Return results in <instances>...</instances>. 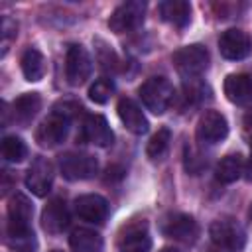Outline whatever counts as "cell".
<instances>
[{
    "instance_id": "44dd1931",
    "label": "cell",
    "mask_w": 252,
    "mask_h": 252,
    "mask_svg": "<svg viewBox=\"0 0 252 252\" xmlns=\"http://www.w3.org/2000/svg\"><path fill=\"white\" fill-rule=\"evenodd\" d=\"M20 65H22V73H24L26 81H30V83H35V81L43 79V75H45V59H43L41 51L35 47H28L24 51Z\"/></svg>"
},
{
    "instance_id": "7a4b0ae2",
    "label": "cell",
    "mask_w": 252,
    "mask_h": 252,
    "mask_svg": "<svg viewBox=\"0 0 252 252\" xmlns=\"http://www.w3.org/2000/svg\"><path fill=\"white\" fill-rule=\"evenodd\" d=\"M138 94L150 112L163 114L167 106L171 104L175 91H173V85L165 77H150L140 85Z\"/></svg>"
},
{
    "instance_id": "5b68a950",
    "label": "cell",
    "mask_w": 252,
    "mask_h": 252,
    "mask_svg": "<svg viewBox=\"0 0 252 252\" xmlns=\"http://www.w3.org/2000/svg\"><path fill=\"white\" fill-rule=\"evenodd\" d=\"M32 213L33 207L30 203V199L22 193H16L10 203H8V226H6V236H24V234H32Z\"/></svg>"
},
{
    "instance_id": "ba28073f",
    "label": "cell",
    "mask_w": 252,
    "mask_h": 252,
    "mask_svg": "<svg viewBox=\"0 0 252 252\" xmlns=\"http://www.w3.org/2000/svg\"><path fill=\"white\" fill-rule=\"evenodd\" d=\"M91 71H93V63H91L87 49L77 43L69 45L65 53V77L69 85L73 87L83 85L91 77Z\"/></svg>"
},
{
    "instance_id": "d4e9b609",
    "label": "cell",
    "mask_w": 252,
    "mask_h": 252,
    "mask_svg": "<svg viewBox=\"0 0 252 252\" xmlns=\"http://www.w3.org/2000/svg\"><path fill=\"white\" fill-rule=\"evenodd\" d=\"M2 156L6 161L18 163L28 156V148L22 138L18 136H4L2 138Z\"/></svg>"
},
{
    "instance_id": "5bb4252c",
    "label": "cell",
    "mask_w": 252,
    "mask_h": 252,
    "mask_svg": "<svg viewBox=\"0 0 252 252\" xmlns=\"http://www.w3.org/2000/svg\"><path fill=\"white\" fill-rule=\"evenodd\" d=\"M75 213L93 224H102L108 217V203L96 193H87L75 199Z\"/></svg>"
},
{
    "instance_id": "ac0fdd59",
    "label": "cell",
    "mask_w": 252,
    "mask_h": 252,
    "mask_svg": "<svg viewBox=\"0 0 252 252\" xmlns=\"http://www.w3.org/2000/svg\"><path fill=\"white\" fill-rule=\"evenodd\" d=\"M224 94L234 104H246L252 100V77L246 73H230L224 79Z\"/></svg>"
},
{
    "instance_id": "4316f807",
    "label": "cell",
    "mask_w": 252,
    "mask_h": 252,
    "mask_svg": "<svg viewBox=\"0 0 252 252\" xmlns=\"http://www.w3.org/2000/svg\"><path fill=\"white\" fill-rule=\"evenodd\" d=\"M8 244H10V248H14L18 252H33L35 238H33V232L24 234V236H12V238H8Z\"/></svg>"
},
{
    "instance_id": "d6986e66",
    "label": "cell",
    "mask_w": 252,
    "mask_h": 252,
    "mask_svg": "<svg viewBox=\"0 0 252 252\" xmlns=\"http://www.w3.org/2000/svg\"><path fill=\"white\" fill-rule=\"evenodd\" d=\"M158 10L161 18L175 28H185L191 20V6L185 0H165L158 6Z\"/></svg>"
},
{
    "instance_id": "3957f363",
    "label": "cell",
    "mask_w": 252,
    "mask_h": 252,
    "mask_svg": "<svg viewBox=\"0 0 252 252\" xmlns=\"http://www.w3.org/2000/svg\"><path fill=\"white\" fill-rule=\"evenodd\" d=\"M171 59H173L177 73L185 79H197L209 67V51L199 43L179 47Z\"/></svg>"
},
{
    "instance_id": "83f0119b",
    "label": "cell",
    "mask_w": 252,
    "mask_h": 252,
    "mask_svg": "<svg viewBox=\"0 0 252 252\" xmlns=\"http://www.w3.org/2000/svg\"><path fill=\"white\" fill-rule=\"evenodd\" d=\"M16 30H18V26H16V24H14V22H12L10 18H4V24H2V32H4V41H8V39H10L12 35H16V33H18Z\"/></svg>"
},
{
    "instance_id": "e0dca14e",
    "label": "cell",
    "mask_w": 252,
    "mask_h": 252,
    "mask_svg": "<svg viewBox=\"0 0 252 252\" xmlns=\"http://www.w3.org/2000/svg\"><path fill=\"white\" fill-rule=\"evenodd\" d=\"M118 116L122 120V124L132 132V134H146L150 128L148 118L144 116L142 108L132 100V98H120L118 100Z\"/></svg>"
},
{
    "instance_id": "ffe728a7",
    "label": "cell",
    "mask_w": 252,
    "mask_h": 252,
    "mask_svg": "<svg viewBox=\"0 0 252 252\" xmlns=\"http://www.w3.org/2000/svg\"><path fill=\"white\" fill-rule=\"evenodd\" d=\"M41 108V96L37 93H24L12 102V114L18 122L28 124Z\"/></svg>"
},
{
    "instance_id": "1f68e13d",
    "label": "cell",
    "mask_w": 252,
    "mask_h": 252,
    "mask_svg": "<svg viewBox=\"0 0 252 252\" xmlns=\"http://www.w3.org/2000/svg\"><path fill=\"white\" fill-rule=\"evenodd\" d=\"M51 252H61V250H51Z\"/></svg>"
},
{
    "instance_id": "8992f818",
    "label": "cell",
    "mask_w": 252,
    "mask_h": 252,
    "mask_svg": "<svg viewBox=\"0 0 252 252\" xmlns=\"http://www.w3.org/2000/svg\"><path fill=\"white\" fill-rule=\"evenodd\" d=\"M146 16V2L140 0H130V2H122L108 18V28L114 33H124L130 30H136Z\"/></svg>"
},
{
    "instance_id": "9c48e42d",
    "label": "cell",
    "mask_w": 252,
    "mask_h": 252,
    "mask_svg": "<svg viewBox=\"0 0 252 252\" xmlns=\"http://www.w3.org/2000/svg\"><path fill=\"white\" fill-rule=\"evenodd\" d=\"M161 232L167 238H173L177 242L193 244L199 236V224L193 217L185 213H173L161 220Z\"/></svg>"
},
{
    "instance_id": "9a60e30c",
    "label": "cell",
    "mask_w": 252,
    "mask_h": 252,
    "mask_svg": "<svg viewBox=\"0 0 252 252\" xmlns=\"http://www.w3.org/2000/svg\"><path fill=\"white\" fill-rule=\"evenodd\" d=\"M118 248L120 252H150L152 248V238L148 232L146 222H130L124 226L120 238H118Z\"/></svg>"
},
{
    "instance_id": "4fadbf2b",
    "label": "cell",
    "mask_w": 252,
    "mask_h": 252,
    "mask_svg": "<svg viewBox=\"0 0 252 252\" xmlns=\"http://www.w3.org/2000/svg\"><path fill=\"white\" fill-rule=\"evenodd\" d=\"M250 47H252V41H250L248 33H244L242 30H236V28H230V30L222 32L220 37H219L220 55L224 59H230V61L244 59L250 53Z\"/></svg>"
},
{
    "instance_id": "f1b7e54d",
    "label": "cell",
    "mask_w": 252,
    "mask_h": 252,
    "mask_svg": "<svg viewBox=\"0 0 252 252\" xmlns=\"http://www.w3.org/2000/svg\"><path fill=\"white\" fill-rule=\"evenodd\" d=\"M244 132H246V136L250 138L252 136V110H248L246 114H244Z\"/></svg>"
},
{
    "instance_id": "f546056e",
    "label": "cell",
    "mask_w": 252,
    "mask_h": 252,
    "mask_svg": "<svg viewBox=\"0 0 252 252\" xmlns=\"http://www.w3.org/2000/svg\"><path fill=\"white\" fill-rule=\"evenodd\" d=\"M244 177H246V181H252V156H250V159L244 163Z\"/></svg>"
},
{
    "instance_id": "52a82bcc",
    "label": "cell",
    "mask_w": 252,
    "mask_h": 252,
    "mask_svg": "<svg viewBox=\"0 0 252 252\" xmlns=\"http://www.w3.org/2000/svg\"><path fill=\"white\" fill-rule=\"evenodd\" d=\"M59 169L65 179L69 181H83L91 179L98 171L96 158L89 154H65L59 158Z\"/></svg>"
},
{
    "instance_id": "7402d4cb",
    "label": "cell",
    "mask_w": 252,
    "mask_h": 252,
    "mask_svg": "<svg viewBox=\"0 0 252 252\" xmlns=\"http://www.w3.org/2000/svg\"><path fill=\"white\" fill-rule=\"evenodd\" d=\"M73 252H102V236L91 228H77L69 236Z\"/></svg>"
},
{
    "instance_id": "277c9868",
    "label": "cell",
    "mask_w": 252,
    "mask_h": 252,
    "mask_svg": "<svg viewBox=\"0 0 252 252\" xmlns=\"http://www.w3.org/2000/svg\"><path fill=\"white\" fill-rule=\"evenodd\" d=\"M209 236L215 246L230 252H240L246 244V234L242 226L232 219H219L213 220L209 226Z\"/></svg>"
},
{
    "instance_id": "8fae6325",
    "label": "cell",
    "mask_w": 252,
    "mask_h": 252,
    "mask_svg": "<svg viewBox=\"0 0 252 252\" xmlns=\"http://www.w3.org/2000/svg\"><path fill=\"white\" fill-rule=\"evenodd\" d=\"M53 185V165L45 158H35L26 171V187L35 197H45Z\"/></svg>"
},
{
    "instance_id": "30bf717a",
    "label": "cell",
    "mask_w": 252,
    "mask_h": 252,
    "mask_svg": "<svg viewBox=\"0 0 252 252\" xmlns=\"http://www.w3.org/2000/svg\"><path fill=\"white\" fill-rule=\"evenodd\" d=\"M228 136V122L217 110H205L197 122V138L203 144H219Z\"/></svg>"
},
{
    "instance_id": "603a6c76",
    "label": "cell",
    "mask_w": 252,
    "mask_h": 252,
    "mask_svg": "<svg viewBox=\"0 0 252 252\" xmlns=\"http://www.w3.org/2000/svg\"><path fill=\"white\" fill-rule=\"evenodd\" d=\"M242 173H244V161H242V158L238 154L224 156L217 163V169H215V177L220 183H234Z\"/></svg>"
},
{
    "instance_id": "7c38bea8",
    "label": "cell",
    "mask_w": 252,
    "mask_h": 252,
    "mask_svg": "<svg viewBox=\"0 0 252 252\" xmlns=\"http://www.w3.org/2000/svg\"><path fill=\"white\" fill-rule=\"evenodd\" d=\"M114 134L102 114H87L81 124V142H89L100 148L110 146Z\"/></svg>"
},
{
    "instance_id": "2e32d148",
    "label": "cell",
    "mask_w": 252,
    "mask_h": 252,
    "mask_svg": "<svg viewBox=\"0 0 252 252\" xmlns=\"http://www.w3.org/2000/svg\"><path fill=\"white\" fill-rule=\"evenodd\" d=\"M67 224H69V211H67L65 201L59 197L51 199L41 211L43 230H47L49 234H57V232H63L67 228Z\"/></svg>"
},
{
    "instance_id": "484cf974",
    "label": "cell",
    "mask_w": 252,
    "mask_h": 252,
    "mask_svg": "<svg viewBox=\"0 0 252 252\" xmlns=\"http://www.w3.org/2000/svg\"><path fill=\"white\" fill-rule=\"evenodd\" d=\"M112 93H114V83L108 77H100L89 87V98L96 104H104L112 96Z\"/></svg>"
},
{
    "instance_id": "cb8c5ba5",
    "label": "cell",
    "mask_w": 252,
    "mask_h": 252,
    "mask_svg": "<svg viewBox=\"0 0 252 252\" xmlns=\"http://www.w3.org/2000/svg\"><path fill=\"white\" fill-rule=\"evenodd\" d=\"M169 142H171V132L169 128H159L148 142V148H146V154L150 159H161L169 148Z\"/></svg>"
},
{
    "instance_id": "4dcf8cb0",
    "label": "cell",
    "mask_w": 252,
    "mask_h": 252,
    "mask_svg": "<svg viewBox=\"0 0 252 252\" xmlns=\"http://www.w3.org/2000/svg\"><path fill=\"white\" fill-rule=\"evenodd\" d=\"M159 252H179L177 248H163V250H159Z\"/></svg>"
},
{
    "instance_id": "6da1fadb",
    "label": "cell",
    "mask_w": 252,
    "mask_h": 252,
    "mask_svg": "<svg viewBox=\"0 0 252 252\" xmlns=\"http://www.w3.org/2000/svg\"><path fill=\"white\" fill-rule=\"evenodd\" d=\"M77 110H79V106L75 102H61V104H57L51 110V114L35 130V140L39 142V146H43V148L59 146L67 138L71 118H73V114Z\"/></svg>"
}]
</instances>
